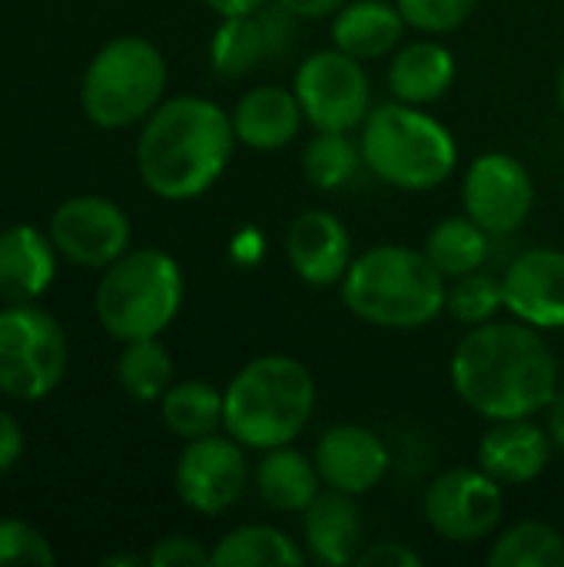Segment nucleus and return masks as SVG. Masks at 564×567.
Returning a JSON list of instances; mask_svg holds the SVG:
<instances>
[{
  "mask_svg": "<svg viewBox=\"0 0 564 567\" xmlns=\"http://www.w3.org/2000/svg\"><path fill=\"white\" fill-rule=\"evenodd\" d=\"M452 389L482 419H532L558 395V359L529 322H482L452 352Z\"/></svg>",
  "mask_w": 564,
  "mask_h": 567,
  "instance_id": "obj_1",
  "label": "nucleus"
},
{
  "mask_svg": "<svg viewBox=\"0 0 564 567\" xmlns=\"http://www.w3.org/2000/svg\"><path fill=\"white\" fill-rule=\"evenodd\" d=\"M236 143L233 116L219 103L206 96H173L143 120L136 169L153 196L186 203L223 176Z\"/></svg>",
  "mask_w": 564,
  "mask_h": 567,
  "instance_id": "obj_2",
  "label": "nucleus"
},
{
  "mask_svg": "<svg viewBox=\"0 0 564 567\" xmlns=\"http://www.w3.org/2000/svg\"><path fill=\"white\" fill-rule=\"evenodd\" d=\"M339 286L356 319L379 329H422L445 312L449 279L422 249L386 243L356 256Z\"/></svg>",
  "mask_w": 564,
  "mask_h": 567,
  "instance_id": "obj_3",
  "label": "nucleus"
},
{
  "mask_svg": "<svg viewBox=\"0 0 564 567\" xmlns=\"http://www.w3.org/2000/svg\"><path fill=\"white\" fill-rule=\"evenodd\" d=\"M223 399L226 435L243 449L269 452L302 435L316 409V382L293 355H259L233 375Z\"/></svg>",
  "mask_w": 564,
  "mask_h": 567,
  "instance_id": "obj_4",
  "label": "nucleus"
},
{
  "mask_svg": "<svg viewBox=\"0 0 564 567\" xmlns=\"http://www.w3.org/2000/svg\"><path fill=\"white\" fill-rule=\"evenodd\" d=\"M359 150L382 183L409 193L442 186L459 163L455 136L435 116L402 100L369 110Z\"/></svg>",
  "mask_w": 564,
  "mask_h": 567,
  "instance_id": "obj_5",
  "label": "nucleus"
},
{
  "mask_svg": "<svg viewBox=\"0 0 564 567\" xmlns=\"http://www.w3.org/2000/svg\"><path fill=\"white\" fill-rule=\"evenodd\" d=\"M93 306L100 326L113 339H153L183 306V269L163 249H126L106 266Z\"/></svg>",
  "mask_w": 564,
  "mask_h": 567,
  "instance_id": "obj_6",
  "label": "nucleus"
},
{
  "mask_svg": "<svg viewBox=\"0 0 564 567\" xmlns=\"http://www.w3.org/2000/svg\"><path fill=\"white\" fill-rule=\"evenodd\" d=\"M166 90V60L156 43L136 33L106 40L80 83V106L90 123L103 130H126L143 123Z\"/></svg>",
  "mask_w": 564,
  "mask_h": 567,
  "instance_id": "obj_7",
  "label": "nucleus"
},
{
  "mask_svg": "<svg viewBox=\"0 0 564 567\" xmlns=\"http://www.w3.org/2000/svg\"><path fill=\"white\" fill-rule=\"evenodd\" d=\"M70 342L63 326L33 302L0 309V392L13 402H40L63 382Z\"/></svg>",
  "mask_w": 564,
  "mask_h": 567,
  "instance_id": "obj_8",
  "label": "nucleus"
},
{
  "mask_svg": "<svg viewBox=\"0 0 564 567\" xmlns=\"http://www.w3.org/2000/svg\"><path fill=\"white\" fill-rule=\"evenodd\" d=\"M293 93L316 133H352L372 110V83L362 60L346 50H316L296 66Z\"/></svg>",
  "mask_w": 564,
  "mask_h": 567,
  "instance_id": "obj_9",
  "label": "nucleus"
},
{
  "mask_svg": "<svg viewBox=\"0 0 564 567\" xmlns=\"http://www.w3.org/2000/svg\"><path fill=\"white\" fill-rule=\"evenodd\" d=\"M422 515L429 528L459 545L489 538L505 515V485L482 468H449L425 488Z\"/></svg>",
  "mask_w": 564,
  "mask_h": 567,
  "instance_id": "obj_10",
  "label": "nucleus"
},
{
  "mask_svg": "<svg viewBox=\"0 0 564 567\" xmlns=\"http://www.w3.org/2000/svg\"><path fill=\"white\" fill-rule=\"evenodd\" d=\"M246 478V452L233 435H206L186 442L173 472L180 502L206 518L229 512L243 498Z\"/></svg>",
  "mask_w": 564,
  "mask_h": 567,
  "instance_id": "obj_11",
  "label": "nucleus"
},
{
  "mask_svg": "<svg viewBox=\"0 0 564 567\" xmlns=\"http://www.w3.org/2000/svg\"><path fill=\"white\" fill-rule=\"evenodd\" d=\"M293 37L296 17L279 0H266L249 13L223 17L209 43V63L223 80H243L283 60L293 47Z\"/></svg>",
  "mask_w": 564,
  "mask_h": 567,
  "instance_id": "obj_12",
  "label": "nucleus"
},
{
  "mask_svg": "<svg viewBox=\"0 0 564 567\" xmlns=\"http://www.w3.org/2000/svg\"><path fill=\"white\" fill-rule=\"evenodd\" d=\"M462 203L485 233H515L535 209V179L522 159L485 153L465 169Z\"/></svg>",
  "mask_w": 564,
  "mask_h": 567,
  "instance_id": "obj_13",
  "label": "nucleus"
},
{
  "mask_svg": "<svg viewBox=\"0 0 564 567\" xmlns=\"http://www.w3.org/2000/svg\"><path fill=\"white\" fill-rule=\"evenodd\" d=\"M57 252L86 269H106L130 249V216L106 196L60 203L47 226Z\"/></svg>",
  "mask_w": 564,
  "mask_h": 567,
  "instance_id": "obj_14",
  "label": "nucleus"
},
{
  "mask_svg": "<svg viewBox=\"0 0 564 567\" xmlns=\"http://www.w3.org/2000/svg\"><path fill=\"white\" fill-rule=\"evenodd\" d=\"M312 462L326 488L342 495H369L389 472V449L386 442L366 425H332L316 442Z\"/></svg>",
  "mask_w": 564,
  "mask_h": 567,
  "instance_id": "obj_15",
  "label": "nucleus"
},
{
  "mask_svg": "<svg viewBox=\"0 0 564 567\" xmlns=\"http://www.w3.org/2000/svg\"><path fill=\"white\" fill-rule=\"evenodd\" d=\"M505 309L535 329H564V252L525 249L502 276Z\"/></svg>",
  "mask_w": 564,
  "mask_h": 567,
  "instance_id": "obj_16",
  "label": "nucleus"
},
{
  "mask_svg": "<svg viewBox=\"0 0 564 567\" xmlns=\"http://www.w3.org/2000/svg\"><path fill=\"white\" fill-rule=\"evenodd\" d=\"M286 259L306 286H336L356 259L352 236L336 213L306 209L286 229Z\"/></svg>",
  "mask_w": 564,
  "mask_h": 567,
  "instance_id": "obj_17",
  "label": "nucleus"
},
{
  "mask_svg": "<svg viewBox=\"0 0 564 567\" xmlns=\"http://www.w3.org/2000/svg\"><path fill=\"white\" fill-rule=\"evenodd\" d=\"M552 452L555 442L548 429L535 425L532 419H505L495 422L479 442V468L499 485L515 488L545 475Z\"/></svg>",
  "mask_w": 564,
  "mask_h": 567,
  "instance_id": "obj_18",
  "label": "nucleus"
},
{
  "mask_svg": "<svg viewBox=\"0 0 564 567\" xmlns=\"http://www.w3.org/2000/svg\"><path fill=\"white\" fill-rule=\"evenodd\" d=\"M57 276L50 233L17 223L0 233V302H37Z\"/></svg>",
  "mask_w": 564,
  "mask_h": 567,
  "instance_id": "obj_19",
  "label": "nucleus"
},
{
  "mask_svg": "<svg viewBox=\"0 0 564 567\" xmlns=\"http://www.w3.org/2000/svg\"><path fill=\"white\" fill-rule=\"evenodd\" d=\"M302 545L319 565H356L362 551V515L352 495L319 492V498L302 512Z\"/></svg>",
  "mask_w": 564,
  "mask_h": 567,
  "instance_id": "obj_20",
  "label": "nucleus"
},
{
  "mask_svg": "<svg viewBox=\"0 0 564 567\" xmlns=\"http://www.w3.org/2000/svg\"><path fill=\"white\" fill-rule=\"evenodd\" d=\"M236 140L259 153L286 150L302 130V106L286 86H253L233 106Z\"/></svg>",
  "mask_w": 564,
  "mask_h": 567,
  "instance_id": "obj_21",
  "label": "nucleus"
},
{
  "mask_svg": "<svg viewBox=\"0 0 564 567\" xmlns=\"http://www.w3.org/2000/svg\"><path fill=\"white\" fill-rule=\"evenodd\" d=\"M455 83V56L439 40L402 43L389 63V90L396 100L425 106L442 100Z\"/></svg>",
  "mask_w": 564,
  "mask_h": 567,
  "instance_id": "obj_22",
  "label": "nucleus"
},
{
  "mask_svg": "<svg viewBox=\"0 0 564 567\" xmlns=\"http://www.w3.org/2000/svg\"><path fill=\"white\" fill-rule=\"evenodd\" d=\"M406 17L399 3L389 0H349L332 17V47L346 50L356 60L386 56L402 43Z\"/></svg>",
  "mask_w": 564,
  "mask_h": 567,
  "instance_id": "obj_23",
  "label": "nucleus"
},
{
  "mask_svg": "<svg viewBox=\"0 0 564 567\" xmlns=\"http://www.w3.org/2000/svg\"><path fill=\"white\" fill-rule=\"evenodd\" d=\"M256 492L269 508L302 515L319 498L322 478L309 455L289 445H279V449L263 452L256 465Z\"/></svg>",
  "mask_w": 564,
  "mask_h": 567,
  "instance_id": "obj_24",
  "label": "nucleus"
},
{
  "mask_svg": "<svg viewBox=\"0 0 564 567\" xmlns=\"http://www.w3.org/2000/svg\"><path fill=\"white\" fill-rule=\"evenodd\" d=\"M223 412H226V399L206 379L173 382L166 389V395L160 399L163 425L170 429V435H176L183 442L216 435L223 429Z\"/></svg>",
  "mask_w": 564,
  "mask_h": 567,
  "instance_id": "obj_25",
  "label": "nucleus"
},
{
  "mask_svg": "<svg viewBox=\"0 0 564 567\" xmlns=\"http://www.w3.org/2000/svg\"><path fill=\"white\" fill-rule=\"evenodd\" d=\"M209 565L216 567H299L306 565V551L279 528L269 525H243L216 542L209 551Z\"/></svg>",
  "mask_w": 564,
  "mask_h": 567,
  "instance_id": "obj_26",
  "label": "nucleus"
},
{
  "mask_svg": "<svg viewBox=\"0 0 564 567\" xmlns=\"http://www.w3.org/2000/svg\"><path fill=\"white\" fill-rule=\"evenodd\" d=\"M422 252L445 279H455L482 269L489 256V233L472 216H445L429 229Z\"/></svg>",
  "mask_w": 564,
  "mask_h": 567,
  "instance_id": "obj_27",
  "label": "nucleus"
},
{
  "mask_svg": "<svg viewBox=\"0 0 564 567\" xmlns=\"http://www.w3.org/2000/svg\"><path fill=\"white\" fill-rule=\"evenodd\" d=\"M116 382L133 402H160L166 395V389L173 385V359L160 336L123 342Z\"/></svg>",
  "mask_w": 564,
  "mask_h": 567,
  "instance_id": "obj_28",
  "label": "nucleus"
},
{
  "mask_svg": "<svg viewBox=\"0 0 564 567\" xmlns=\"http://www.w3.org/2000/svg\"><path fill=\"white\" fill-rule=\"evenodd\" d=\"M492 567H564V535L545 522H519L505 528L492 551Z\"/></svg>",
  "mask_w": 564,
  "mask_h": 567,
  "instance_id": "obj_29",
  "label": "nucleus"
},
{
  "mask_svg": "<svg viewBox=\"0 0 564 567\" xmlns=\"http://www.w3.org/2000/svg\"><path fill=\"white\" fill-rule=\"evenodd\" d=\"M359 159L362 150L349 140V133H316L302 150V176L312 189L332 193L356 176Z\"/></svg>",
  "mask_w": 564,
  "mask_h": 567,
  "instance_id": "obj_30",
  "label": "nucleus"
},
{
  "mask_svg": "<svg viewBox=\"0 0 564 567\" xmlns=\"http://www.w3.org/2000/svg\"><path fill=\"white\" fill-rule=\"evenodd\" d=\"M499 309H505L502 279H495V276H489L482 269L449 279V286H445V312L455 322L482 326V322H492V316Z\"/></svg>",
  "mask_w": 564,
  "mask_h": 567,
  "instance_id": "obj_31",
  "label": "nucleus"
},
{
  "mask_svg": "<svg viewBox=\"0 0 564 567\" xmlns=\"http://www.w3.org/2000/svg\"><path fill=\"white\" fill-rule=\"evenodd\" d=\"M3 565L53 567L57 551L47 542V535L37 532L33 525H27L20 518H3L0 522V567Z\"/></svg>",
  "mask_w": 564,
  "mask_h": 567,
  "instance_id": "obj_32",
  "label": "nucleus"
},
{
  "mask_svg": "<svg viewBox=\"0 0 564 567\" xmlns=\"http://www.w3.org/2000/svg\"><path fill=\"white\" fill-rule=\"evenodd\" d=\"M406 23L422 33H452L479 7V0H396Z\"/></svg>",
  "mask_w": 564,
  "mask_h": 567,
  "instance_id": "obj_33",
  "label": "nucleus"
},
{
  "mask_svg": "<svg viewBox=\"0 0 564 567\" xmlns=\"http://www.w3.org/2000/svg\"><path fill=\"white\" fill-rule=\"evenodd\" d=\"M146 565L150 567H203L209 565V551L189 538V535H166L160 538L150 555H146Z\"/></svg>",
  "mask_w": 564,
  "mask_h": 567,
  "instance_id": "obj_34",
  "label": "nucleus"
},
{
  "mask_svg": "<svg viewBox=\"0 0 564 567\" xmlns=\"http://www.w3.org/2000/svg\"><path fill=\"white\" fill-rule=\"evenodd\" d=\"M356 565L359 567H419L422 565V558H419L409 545H402V542H379V545L362 548V551H359V558H356Z\"/></svg>",
  "mask_w": 564,
  "mask_h": 567,
  "instance_id": "obj_35",
  "label": "nucleus"
},
{
  "mask_svg": "<svg viewBox=\"0 0 564 567\" xmlns=\"http://www.w3.org/2000/svg\"><path fill=\"white\" fill-rule=\"evenodd\" d=\"M23 455V429L17 415L0 409V475H7Z\"/></svg>",
  "mask_w": 564,
  "mask_h": 567,
  "instance_id": "obj_36",
  "label": "nucleus"
},
{
  "mask_svg": "<svg viewBox=\"0 0 564 567\" xmlns=\"http://www.w3.org/2000/svg\"><path fill=\"white\" fill-rule=\"evenodd\" d=\"M296 20H322V17H336L349 0H279Z\"/></svg>",
  "mask_w": 564,
  "mask_h": 567,
  "instance_id": "obj_37",
  "label": "nucleus"
},
{
  "mask_svg": "<svg viewBox=\"0 0 564 567\" xmlns=\"http://www.w3.org/2000/svg\"><path fill=\"white\" fill-rule=\"evenodd\" d=\"M548 435H552L555 449L564 452V389L552 399V405H548Z\"/></svg>",
  "mask_w": 564,
  "mask_h": 567,
  "instance_id": "obj_38",
  "label": "nucleus"
},
{
  "mask_svg": "<svg viewBox=\"0 0 564 567\" xmlns=\"http://www.w3.org/2000/svg\"><path fill=\"white\" fill-rule=\"evenodd\" d=\"M203 3L219 17H236V13H249V10L263 7L266 0H203Z\"/></svg>",
  "mask_w": 564,
  "mask_h": 567,
  "instance_id": "obj_39",
  "label": "nucleus"
},
{
  "mask_svg": "<svg viewBox=\"0 0 564 567\" xmlns=\"http://www.w3.org/2000/svg\"><path fill=\"white\" fill-rule=\"evenodd\" d=\"M146 565V558L143 555H110V558H103V567H143Z\"/></svg>",
  "mask_w": 564,
  "mask_h": 567,
  "instance_id": "obj_40",
  "label": "nucleus"
},
{
  "mask_svg": "<svg viewBox=\"0 0 564 567\" xmlns=\"http://www.w3.org/2000/svg\"><path fill=\"white\" fill-rule=\"evenodd\" d=\"M558 103H562V113H564V63H562V70H558Z\"/></svg>",
  "mask_w": 564,
  "mask_h": 567,
  "instance_id": "obj_41",
  "label": "nucleus"
}]
</instances>
